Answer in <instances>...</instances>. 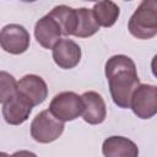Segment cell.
I'll use <instances>...</instances> for the list:
<instances>
[{
    "instance_id": "obj_1",
    "label": "cell",
    "mask_w": 157,
    "mask_h": 157,
    "mask_svg": "<svg viewBox=\"0 0 157 157\" xmlns=\"http://www.w3.org/2000/svg\"><path fill=\"white\" fill-rule=\"evenodd\" d=\"M104 71L115 105L123 109L130 108L131 96L140 85L134 60L123 54L113 55L107 60Z\"/></svg>"
},
{
    "instance_id": "obj_2",
    "label": "cell",
    "mask_w": 157,
    "mask_h": 157,
    "mask_svg": "<svg viewBox=\"0 0 157 157\" xmlns=\"http://www.w3.org/2000/svg\"><path fill=\"white\" fill-rule=\"evenodd\" d=\"M128 29L137 39H151L157 34V0H142L131 15Z\"/></svg>"
},
{
    "instance_id": "obj_3",
    "label": "cell",
    "mask_w": 157,
    "mask_h": 157,
    "mask_svg": "<svg viewBox=\"0 0 157 157\" xmlns=\"http://www.w3.org/2000/svg\"><path fill=\"white\" fill-rule=\"evenodd\" d=\"M64 128V121L55 118L49 109L42 110L31 123V136L37 142L49 144L61 136Z\"/></svg>"
},
{
    "instance_id": "obj_4",
    "label": "cell",
    "mask_w": 157,
    "mask_h": 157,
    "mask_svg": "<svg viewBox=\"0 0 157 157\" xmlns=\"http://www.w3.org/2000/svg\"><path fill=\"white\" fill-rule=\"evenodd\" d=\"M50 113L61 121H71L82 115L83 112V99L75 92L65 91L56 94L50 104Z\"/></svg>"
},
{
    "instance_id": "obj_5",
    "label": "cell",
    "mask_w": 157,
    "mask_h": 157,
    "mask_svg": "<svg viewBox=\"0 0 157 157\" xmlns=\"http://www.w3.org/2000/svg\"><path fill=\"white\" fill-rule=\"evenodd\" d=\"M130 108L140 119H151L157 114V87L139 85L131 96Z\"/></svg>"
},
{
    "instance_id": "obj_6",
    "label": "cell",
    "mask_w": 157,
    "mask_h": 157,
    "mask_svg": "<svg viewBox=\"0 0 157 157\" xmlns=\"http://www.w3.org/2000/svg\"><path fill=\"white\" fill-rule=\"evenodd\" d=\"M29 33L28 31L17 23H10L2 27L0 33L1 48L10 54L18 55L25 53L29 47Z\"/></svg>"
},
{
    "instance_id": "obj_7",
    "label": "cell",
    "mask_w": 157,
    "mask_h": 157,
    "mask_svg": "<svg viewBox=\"0 0 157 157\" xmlns=\"http://www.w3.org/2000/svg\"><path fill=\"white\" fill-rule=\"evenodd\" d=\"M32 108V103L17 91L12 97L2 103L4 120L10 125H20L28 119Z\"/></svg>"
},
{
    "instance_id": "obj_8",
    "label": "cell",
    "mask_w": 157,
    "mask_h": 157,
    "mask_svg": "<svg viewBox=\"0 0 157 157\" xmlns=\"http://www.w3.org/2000/svg\"><path fill=\"white\" fill-rule=\"evenodd\" d=\"M52 50L54 63L61 69H72L81 60V48L72 39H59Z\"/></svg>"
},
{
    "instance_id": "obj_9",
    "label": "cell",
    "mask_w": 157,
    "mask_h": 157,
    "mask_svg": "<svg viewBox=\"0 0 157 157\" xmlns=\"http://www.w3.org/2000/svg\"><path fill=\"white\" fill-rule=\"evenodd\" d=\"M17 91L25 98H27L33 107L43 103L48 96V87L45 81L40 76L33 74L25 75L17 82Z\"/></svg>"
},
{
    "instance_id": "obj_10",
    "label": "cell",
    "mask_w": 157,
    "mask_h": 157,
    "mask_svg": "<svg viewBox=\"0 0 157 157\" xmlns=\"http://www.w3.org/2000/svg\"><path fill=\"white\" fill-rule=\"evenodd\" d=\"M61 34L63 33L59 23L49 13L36 22L34 37L37 42L45 49H53V47L59 42Z\"/></svg>"
},
{
    "instance_id": "obj_11",
    "label": "cell",
    "mask_w": 157,
    "mask_h": 157,
    "mask_svg": "<svg viewBox=\"0 0 157 157\" xmlns=\"http://www.w3.org/2000/svg\"><path fill=\"white\" fill-rule=\"evenodd\" d=\"M82 99H83L82 119L91 125H97L103 123L107 117V107L103 97L94 91H88L82 94Z\"/></svg>"
},
{
    "instance_id": "obj_12",
    "label": "cell",
    "mask_w": 157,
    "mask_h": 157,
    "mask_svg": "<svg viewBox=\"0 0 157 157\" xmlns=\"http://www.w3.org/2000/svg\"><path fill=\"white\" fill-rule=\"evenodd\" d=\"M102 152L107 157H136L139 155V148L131 140L123 136H110L104 140L102 146Z\"/></svg>"
},
{
    "instance_id": "obj_13",
    "label": "cell",
    "mask_w": 157,
    "mask_h": 157,
    "mask_svg": "<svg viewBox=\"0 0 157 157\" xmlns=\"http://www.w3.org/2000/svg\"><path fill=\"white\" fill-rule=\"evenodd\" d=\"M49 15L59 23L63 36H74L77 27V11L76 9L66 5H59L52 9Z\"/></svg>"
},
{
    "instance_id": "obj_14",
    "label": "cell",
    "mask_w": 157,
    "mask_h": 157,
    "mask_svg": "<svg viewBox=\"0 0 157 157\" xmlns=\"http://www.w3.org/2000/svg\"><path fill=\"white\" fill-rule=\"evenodd\" d=\"M92 11L97 23L105 28L112 27L120 15L119 6L112 0H99L97 4H94Z\"/></svg>"
},
{
    "instance_id": "obj_15",
    "label": "cell",
    "mask_w": 157,
    "mask_h": 157,
    "mask_svg": "<svg viewBox=\"0 0 157 157\" xmlns=\"http://www.w3.org/2000/svg\"><path fill=\"white\" fill-rule=\"evenodd\" d=\"M77 11V27L74 33L75 37L78 38H88L99 31V25L97 23L92 9L80 7Z\"/></svg>"
},
{
    "instance_id": "obj_16",
    "label": "cell",
    "mask_w": 157,
    "mask_h": 157,
    "mask_svg": "<svg viewBox=\"0 0 157 157\" xmlns=\"http://www.w3.org/2000/svg\"><path fill=\"white\" fill-rule=\"evenodd\" d=\"M17 92V81L6 71L0 72V102L4 103Z\"/></svg>"
},
{
    "instance_id": "obj_17",
    "label": "cell",
    "mask_w": 157,
    "mask_h": 157,
    "mask_svg": "<svg viewBox=\"0 0 157 157\" xmlns=\"http://www.w3.org/2000/svg\"><path fill=\"white\" fill-rule=\"evenodd\" d=\"M151 70H152L153 76L157 78V54L153 56V59H152V61H151Z\"/></svg>"
},
{
    "instance_id": "obj_18",
    "label": "cell",
    "mask_w": 157,
    "mask_h": 157,
    "mask_svg": "<svg viewBox=\"0 0 157 157\" xmlns=\"http://www.w3.org/2000/svg\"><path fill=\"white\" fill-rule=\"evenodd\" d=\"M21 1H23V2H34L37 0H21Z\"/></svg>"
},
{
    "instance_id": "obj_19",
    "label": "cell",
    "mask_w": 157,
    "mask_h": 157,
    "mask_svg": "<svg viewBox=\"0 0 157 157\" xmlns=\"http://www.w3.org/2000/svg\"><path fill=\"white\" fill-rule=\"evenodd\" d=\"M85 1H98V0H85Z\"/></svg>"
},
{
    "instance_id": "obj_20",
    "label": "cell",
    "mask_w": 157,
    "mask_h": 157,
    "mask_svg": "<svg viewBox=\"0 0 157 157\" xmlns=\"http://www.w3.org/2000/svg\"><path fill=\"white\" fill-rule=\"evenodd\" d=\"M125 1H130V0H125Z\"/></svg>"
}]
</instances>
